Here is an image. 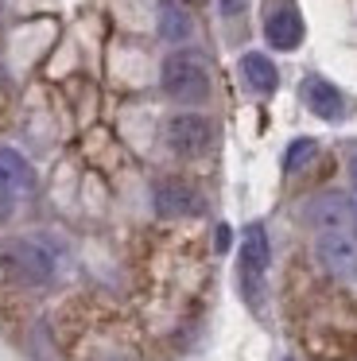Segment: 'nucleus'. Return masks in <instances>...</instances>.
I'll return each instance as SVG.
<instances>
[{"label":"nucleus","mask_w":357,"mask_h":361,"mask_svg":"<svg viewBox=\"0 0 357 361\" xmlns=\"http://www.w3.org/2000/svg\"><path fill=\"white\" fill-rule=\"evenodd\" d=\"M0 272L20 283H51L59 276V249L47 237H16L0 245Z\"/></svg>","instance_id":"obj_1"},{"label":"nucleus","mask_w":357,"mask_h":361,"mask_svg":"<svg viewBox=\"0 0 357 361\" xmlns=\"http://www.w3.org/2000/svg\"><path fill=\"white\" fill-rule=\"evenodd\" d=\"M163 94L178 105H202L210 97V66L198 51H175L163 59Z\"/></svg>","instance_id":"obj_2"},{"label":"nucleus","mask_w":357,"mask_h":361,"mask_svg":"<svg viewBox=\"0 0 357 361\" xmlns=\"http://www.w3.org/2000/svg\"><path fill=\"white\" fill-rule=\"evenodd\" d=\"M272 264V245L264 226H248L245 229V245H241V288H245L248 303L260 307L264 295V272Z\"/></svg>","instance_id":"obj_3"},{"label":"nucleus","mask_w":357,"mask_h":361,"mask_svg":"<svg viewBox=\"0 0 357 361\" xmlns=\"http://www.w3.org/2000/svg\"><path fill=\"white\" fill-rule=\"evenodd\" d=\"M163 136H167V148L175 152V156H202V152H210V144H214V125H210L202 113H175V117L167 121V128H163Z\"/></svg>","instance_id":"obj_4"},{"label":"nucleus","mask_w":357,"mask_h":361,"mask_svg":"<svg viewBox=\"0 0 357 361\" xmlns=\"http://www.w3.org/2000/svg\"><path fill=\"white\" fill-rule=\"evenodd\" d=\"M315 252L334 280H357V237L349 229L346 233H318Z\"/></svg>","instance_id":"obj_5"},{"label":"nucleus","mask_w":357,"mask_h":361,"mask_svg":"<svg viewBox=\"0 0 357 361\" xmlns=\"http://www.w3.org/2000/svg\"><path fill=\"white\" fill-rule=\"evenodd\" d=\"M353 210L357 206L349 202L346 195L326 190V195H318L307 202V221L318 233H346V229H353Z\"/></svg>","instance_id":"obj_6"},{"label":"nucleus","mask_w":357,"mask_h":361,"mask_svg":"<svg viewBox=\"0 0 357 361\" xmlns=\"http://www.w3.org/2000/svg\"><path fill=\"white\" fill-rule=\"evenodd\" d=\"M152 210L159 214V218H186V214L202 210V198H198V190L183 179H159L152 187Z\"/></svg>","instance_id":"obj_7"},{"label":"nucleus","mask_w":357,"mask_h":361,"mask_svg":"<svg viewBox=\"0 0 357 361\" xmlns=\"http://www.w3.org/2000/svg\"><path fill=\"white\" fill-rule=\"evenodd\" d=\"M303 97H307V105H310L315 117H322V121H341L346 117V97H341V90L334 86V82L318 78V74L303 82Z\"/></svg>","instance_id":"obj_8"},{"label":"nucleus","mask_w":357,"mask_h":361,"mask_svg":"<svg viewBox=\"0 0 357 361\" xmlns=\"http://www.w3.org/2000/svg\"><path fill=\"white\" fill-rule=\"evenodd\" d=\"M264 39H268L276 51H295L303 43V16L291 8V4L276 8L268 20H264Z\"/></svg>","instance_id":"obj_9"},{"label":"nucleus","mask_w":357,"mask_h":361,"mask_svg":"<svg viewBox=\"0 0 357 361\" xmlns=\"http://www.w3.org/2000/svg\"><path fill=\"white\" fill-rule=\"evenodd\" d=\"M241 78H245V86L253 90V94H260V97L276 94V86H279L276 63H272L268 55H260V51H248V55H241Z\"/></svg>","instance_id":"obj_10"},{"label":"nucleus","mask_w":357,"mask_h":361,"mask_svg":"<svg viewBox=\"0 0 357 361\" xmlns=\"http://www.w3.org/2000/svg\"><path fill=\"white\" fill-rule=\"evenodd\" d=\"M35 187V175H31L28 159L20 156L16 148H0V190L4 195H23V190Z\"/></svg>","instance_id":"obj_11"},{"label":"nucleus","mask_w":357,"mask_h":361,"mask_svg":"<svg viewBox=\"0 0 357 361\" xmlns=\"http://www.w3.org/2000/svg\"><path fill=\"white\" fill-rule=\"evenodd\" d=\"M155 27H159V35L167 43H186L194 32L190 24V12L178 4V0H159V12H155Z\"/></svg>","instance_id":"obj_12"},{"label":"nucleus","mask_w":357,"mask_h":361,"mask_svg":"<svg viewBox=\"0 0 357 361\" xmlns=\"http://www.w3.org/2000/svg\"><path fill=\"white\" fill-rule=\"evenodd\" d=\"M315 152H318V144L310 140V136L291 140V144H287V152H284V171H287V175H291V171H303V167L315 159Z\"/></svg>","instance_id":"obj_13"},{"label":"nucleus","mask_w":357,"mask_h":361,"mask_svg":"<svg viewBox=\"0 0 357 361\" xmlns=\"http://www.w3.org/2000/svg\"><path fill=\"white\" fill-rule=\"evenodd\" d=\"M217 4H222V16L225 20H237L241 12L248 8V0H217Z\"/></svg>","instance_id":"obj_14"},{"label":"nucleus","mask_w":357,"mask_h":361,"mask_svg":"<svg viewBox=\"0 0 357 361\" xmlns=\"http://www.w3.org/2000/svg\"><path fill=\"white\" fill-rule=\"evenodd\" d=\"M229 241H233V229H229V226H217L214 249H217V252H229Z\"/></svg>","instance_id":"obj_15"},{"label":"nucleus","mask_w":357,"mask_h":361,"mask_svg":"<svg viewBox=\"0 0 357 361\" xmlns=\"http://www.w3.org/2000/svg\"><path fill=\"white\" fill-rule=\"evenodd\" d=\"M8 218H12V195L0 190V221H8Z\"/></svg>","instance_id":"obj_16"},{"label":"nucleus","mask_w":357,"mask_h":361,"mask_svg":"<svg viewBox=\"0 0 357 361\" xmlns=\"http://www.w3.org/2000/svg\"><path fill=\"white\" fill-rule=\"evenodd\" d=\"M349 183H353V190H357V156L349 159Z\"/></svg>","instance_id":"obj_17"},{"label":"nucleus","mask_w":357,"mask_h":361,"mask_svg":"<svg viewBox=\"0 0 357 361\" xmlns=\"http://www.w3.org/2000/svg\"><path fill=\"white\" fill-rule=\"evenodd\" d=\"M353 229H357V210H353Z\"/></svg>","instance_id":"obj_18"},{"label":"nucleus","mask_w":357,"mask_h":361,"mask_svg":"<svg viewBox=\"0 0 357 361\" xmlns=\"http://www.w3.org/2000/svg\"><path fill=\"white\" fill-rule=\"evenodd\" d=\"M0 20H4V4H0Z\"/></svg>","instance_id":"obj_19"}]
</instances>
